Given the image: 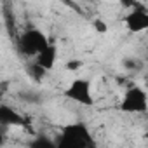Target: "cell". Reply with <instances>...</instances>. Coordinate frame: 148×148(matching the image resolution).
<instances>
[{
  "instance_id": "obj_5",
  "label": "cell",
  "mask_w": 148,
  "mask_h": 148,
  "mask_svg": "<svg viewBox=\"0 0 148 148\" xmlns=\"http://www.w3.org/2000/svg\"><path fill=\"white\" fill-rule=\"evenodd\" d=\"M122 25L131 35L146 33L148 32V11L145 7L131 5L129 11L122 18Z\"/></svg>"
},
{
  "instance_id": "obj_3",
  "label": "cell",
  "mask_w": 148,
  "mask_h": 148,
  "mask_svg": "<svg viewBox=\"0 0 148 148\" xmlns=\"http://www.w3.org/2000/svg\"><path fill=\"white\" fill-rule=\"evenodd\" d=\"M49 42L51 40L47 38V35L40 28L30 26L19 35V38H18V51H19L21 56L35 59L38 56V52L44 51L49 45Z\"/></svg>"
},
{
  "instance_id": "obj_4",
  "label": "cell",
  "mask_w": 148,
  "mask_h": 148,
  "mask_svg": "<svg viewBox=\"0 0 148 148\" xmlns=\"http://www.w3.org/2000/svg\"><path fill=\"white\" fill-rule=\"evenodd\" d=\"M120 112L124 113H146L148 112V92L141 86H129L125 92L122 94V99L119 103Z\"/></svg>"
},
{
  "instance_id": "obj_11",
  "label": "cell",
  "mask_w": 148,
  "mask_h": 148,
  "mask_svg": "<svg viewBox=\"0 0 148 148\" xmlns=\"http://www.w3.org/2000/svg\"><path fill=\"white\" fill-rule=\"evenodd\" d=\"M119 2H122V4H129V5H131V4H132V0H119Z\"/></svg>"
},
{
  "instance_id": "obj_2",
  "label": "cell",
  "mask_w": 148,
  "mask_h": 148,
  "mask_svg": "<svg viewBox=\"0 0 148 148\" xmlns=\"http://www.w3.org/2000/svg\"><path fill=\"white\" fill-rule=\"evenodd\" d=\"M63 96L71 101V103H77L80 106H94L96 99H94V91H92V82L86 77H75L71 79L66 87L63 89Z\"/></svg>"
},
{
  "instance_id": "obj_9",
  "label": "cell",
  "mask_w": 148,
  "mask_h": 148,
  "mask_svg": "<svg viewBox=\"0 0 148 148\" xmlns=\"http://www.w3.org/2000/svg\"><path fill=\"white\" fill-rule=\"evenodd\" d=\"M92 28H94L98 33H106V32H108V26H106V23H105L101 18L92 19Z\"/></svg>"
},
{
  "instance_id": "obj_6",
  "label": "cell",
  "mask_w": 148,
  "mask_h": 148,
  "mask_svg": "<svg viewBox=\"0 0 148 148\" xmlns=\"http://www.w3.org/2000/svg\"><path fill=\"white\" fill-rule=\"evenodd\" d=\"M0 124L7 125V127H23L26 124V120L18 110L11 108L7 105H2L0 106Z\"/></svg>"
},
{
  "instance_id": "obj_8",
  "label": "cell",
  "mask_w": 148,
  "mask_h": 148,
  "mask_svg": "<svg viewBox=\"0 0 148 148\" xmlns=\"http://www.w3.org/2000/svg\"><path fill=\"white\" fill-rule=\"evenodd\" d=\"M26 71H28V75L35 80V82H42L45 77H47V73H51V71H47L44 66H40L37 61H33V63H30V66L26 68Z\"/></svg>"
},
{
  "instance_id": "obj_7",
  "label": "cell",
  "mask_w": 148,
  "mask_h": 148,
  "mask_svg": "<svg viewBox=\"0 0 148 148\" xmlns=\"http://www.w3.org/2000/svg\"><path fill=\"white\" fill-rule=\"evenodd\" d=\"M33 61H37V63H38L40 66H44L47 71H52L54 66H56V63H58V47H56V44L49 42V45H47L44 51H40L38 56H37Z\"/></svg>"
},
{
  "instance_id": "obj_12",
  "label": "cell",
  "mask_w": 148,
  "mask_h": 148,
  "mask_svg": "<svg viewBox=\"0 0 148 148\" xmlns=\"http://www.w3.org/2000/svg\"><path fill=\"white\" fill-rule=\"evenodd\" d=\"M145 136H146V138H148V132H146V134H145Z\"/></svg>"
},
{
  "instance_id": "obj_10",
  "label": "cell",
  "mask_w": 148,
  "mask_h": 148,
  "mask_svg": "<svg viewBox=\"0 0 148 148\" xmlns=\"http://www.w3.org/2000/svg\"><path fill=\"white\" fill-rule=\"evenodd\" d=\"M80 66H82V61H77V59H71V61H68V63L64 64V68L70 70V71L77 70V68H80Z\"/></svg>"
},
{
  "instance_id": "obj_1",
  "label": "cell",
  "mask_w": 148,
  "mask_h": 148,
  "mask_svg": "<svg viewBox=\"0 0 148 148\" xmlns=\"http://www.w3.org/2000/svg\"><path fill=\"white\" fill-rule=\"evenodd\" d=\"M96 141L84 122H70L63 127L58 148H94Z\"/></svg>"
}]
</instances>
